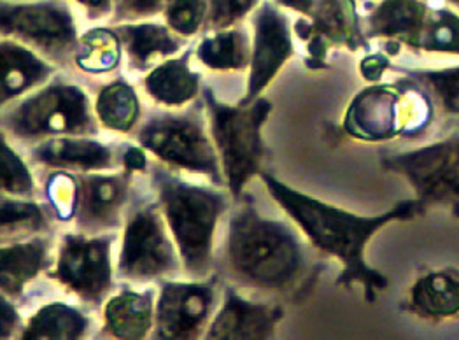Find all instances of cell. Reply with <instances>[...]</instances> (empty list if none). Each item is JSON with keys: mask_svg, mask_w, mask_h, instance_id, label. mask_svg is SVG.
Wrapping results in <instances>:
<instances>
[{"mask_svg": "<svg viewBox=\"0 0 459 340\" xmlns=\"http://www.w3.org/2000/svg\"><path fill=\"white\" fill-rule=\"evenodd\" d=\"M260 178L270 196L306 233L310 244L321 255L333 257L342 264L344 268L337 277V284L351 288L359 283L367 302H376L377 292L385 290L389 283L384 274L365 262V248L381 228L394 222H411L424 214L426 207L421 202L418 198L402 200L379 216H358L288 187L267 170Z\"/></svg>", "mask_w": 459, "mask_h": 340, "instance_id": "obj_1", "label": "cell"}, {"mask_svg": "<svg viewBox=\"0 0 459 340\" xmlns=\"http://www.w3.org/2000/svg\"><path fill=\"white\" fill-rule=\"evenodd\" d=\"M229 277L249 290L286 293L306 277V251L293 228L264 218L251 198L231 213L227 240Z\"/></svg>", "mask_w": 459, "mask_h": 340, "instance_id": "obj_2", "label": "cell"}, {"mask_svg": "<svg viewBox=\"0 0 459 340\" xmlns=\"http://www.w3.org/2000/svg\"><path fill=\"white\" fill-rule=\"evenodd\" d=\"M154 202L176 242L181 266L192 279L209 277L214 262L216 228L229 211V196L218 187H202L160 165L152 172Z\"/></svg>", "mask_w": 459, "mask_h": 340, "instance_id": "obj_3", "label": "cell"}, {"mask_svg": "<svg viewBox=\"0 0 459 340\" xmlns=\"http://www.w3.org/2000/svg\"><path fill=\"white\" fill-rule=\"evenodd\" d=\"M202 99L225 185L238 202L244 196L246 185L265 170L267 148L262 130L273 106L264 95L251 104L230 106L221 102L209 86L202 88Z\"/></svg>", "mask_w": 459, "mask_h": 340, "instance_id": "obj_4", "label": "cell"}, {"mask_svg": "<svg viewBox=\"0 0 459 340\" xmlns=\"http://www.w3.org/2000/svg\"><path fill=\"white\" fill-rule=\"evenodd\" d=\"M0 128L22 143L36 144L53 137L97 135L99 121L88 92L55 76L2 114Z\"/></svg>", "mask_w": 459, "mask_h": 340, "instance_id": "obj_5", "label": "cell"}, {"mask_svg": "<svg viewBox=\"0 0 459 340\" xmlns=\"http://www.w3.org/2000/svg\"><path fill=\"white\" fill-rule=\"evenodd\" d=\"M135 141L160 165L207 178L214 187H225L220 156L212 143L207 116L200 108L188 111L165 109L135 128Z\"/></svg>", "mask_w": 459, "mask_h": 340, "instance_id": "obj_6", "label": "cell"}, {"mask_svg": "<svg viewBox=\"0 0 459 340\" xmlns=\"http://www.w3.org/2000/svg\"><path fill=\"white\" fill-rule=\"evenodd\" d=\"M116 277L130 284L165 281L183 266L176 242L154 200L134 204L125 218Z\"/></svg>", "mask_w": 459, "mask_h": 340, "instance_id": "obj_7", "label": "cell"}, {"mask_svg": "<svg viewBox=\"0 0 459 340\" xmlns=\"http://www.w3.org/2000/svg\"><path fill=\"white\" fill-rule=\"evenodd\" d=\"M115 233L71 231L62 235L48 279L88 305H102L115 290Z\"/></svg>", "mask_w": 459, "mask_h": 340, "instance_id": "obj_8", "label": "cell"}, {"mask_svg": "<svg viewBox=\"0 0 459 340\" xmlns=\"http://www.w3.org/2000/svg\"><path fill=\"white\" fill-rule=\"evenodd\" d=\"M279 7L299 14L293 34L304 42L306 67L310 71L326 69V57L332 48L349 51H370L363 32L361 14L356 0H273Z\"/></svg>", "mask_w": 459, "mask_h": 340, "instance_id": "obj_9", "label": "cell"}, {"mask_svg": "<svg viewBox=\"0 0 459 340\" xmlns=\"http://www.w3.org/2000/svg\"><path fill=\"white\" fill-rule=\"evenodd\" d=\"M0 36L23 42L55 62H73L76 22L56 0H0Z\"/></svg>", "mask_w": 459, "mask_h": 340, "instance_id": "obj_10", "label": "cell"}, {"mask_svg": "<svg viewBox=\"0 0 459 340\" xmlns=\"http://www.w3.org/2000/svg\"><path fill=\"white\" fill-rule=\"evenodd\" d=\"M381 165L403 176L424 207L459 200V134L414 152L384 156Z\"/></svg>", "mask_w": 459, "mask_h": 340, "instance_id": "obj_11", "label": "cell"}, {"mask_svg": "<svg viewBox=\"0 0 459 340\" xmlns=\"http://www.w3.org/2000/svg\"><path fill=\"white\" fill-rule=\"evenodd\" d=\"M216 281L165 279L154 305L153 339L190 340L205 334L216 307Z\"/></svg>", "mask_w": 459, "mask_h": 340, "instance_id": "obj_12", "label": "cell"}, {"mask_svg": "<svg viewBox=\"0 0 459 340\" xmlns=\"http://www.w3.org/2000/svg\"><path fill=\"white\" fill-rule=\"evenodd\" d=\"M293 23L273 2L262 0L253 11V42L246 95L238 104H251L295 55Z\"/></svg>", "mask_w": 459, "mask_h": 340, "instance_id": "obj_13", "label": "cell"}, {"mask_svg": "<svg viewBox=\"0 0 459 340\" xmlns=\"http://www.w3.org/2000/svg\"><path fill=\"white\" fill-rule=\"evenodd\" d=\"M77 176L74 223L82 233H115L123 227L134 205V176L119 170L86 172Z\"/></svg>", "mask_w": 459, "mask_h": 340, "instance_id": "obj_14", "label": "cell"}, {"mask_svg": "<svg viewBox=\"0 0 459 340\" xmlns=\"http://www.w3.org/2000/svg\"><path fill=\"white\" fill-rule=\"evenodd\" d=\"M405 125L407 99L400 81L368 84L352 99L342 123L347 135L367 143L403 137Z\"/></svg>", "mask_w": 459, "mask_h": 340, "instance_id": "obj_15", "label": "cell"}, {"mask_svg": "<svg viewBox=\"0 0 459 340\" xmlns=\"http://www.w3.org/2000/svg\"><path fill=\"white\" fill-rule=\"evenodd\" d=\"M58 65L36 49L0 36V116L56 76Z\"/></svg>", "mask_w": 459, "mask_h": 340, "instance_id": "obj_16", "label": "cell"}, {"mask_svg": "<svg viewBox=\"0 0 459 340\" xmlns=\"http://www.w3.org/2000/svg\"><path fill=\"white\" fill-rule=\"evenodd\" d=\"M282 318L281 305L253 302L227 288L223 303L204 336L205 339H272Z\"/></svg>", "mask_w": 459, "mask_h": 340, "instance_id": "obj_17", "label": "cell"}, {"mask_svg": "<svg viewBox=\"0 0 459 340\" xmlns=\"http://www.w3.org/2000/svg\"><path fill=\"white\" fill-rule=\"evenodd\" d=\"M119 154L97 135H65L32 144L30 160L49 170L73 174L115 170Z\"/></svg>", "mask_w": 459, "mask_h": 340, "instance_id": "obj_18", "label": "cell"}, {"mask_svg": "<svg viewBox=\"0 0 459 340\" xmlns=\"http://www.w3.org/2000/svg\"><path fill=\"white\" fill-rule=\"evenodd\" d=\"M361 16L363 32L370 39L394 40L409 49H420V39L429 14V0H372Z\"/></svg>", "mask_w": 459, "mask_h": 340, "instance_id": "obj_19", "label": "cell"}, {"mask_svg": "<svg viewBox=\"0 0 459 340\" xmlns=\"http://www.w3.org/2000/svg\"><path fill=\"white\" fill-rule=\"evenodd\" d=\"M53 262V244L49 233L0 244V295L22 297L27 288L46 274Z\"/></svg>", "mask_w": 459, "mask_h": 340, "instance_id": "obj_20", "label": "cell"}, {"mask_svg": "<svg viewBox=\"0 0 459 340\" xmlns=\"http://www.w3.org/2000/svg\"><path fill=\"white\" fill-rule=\"evenodd\" d=\"M123 58H126L132 71L148 73L158 64L185 51V39L174 34L167 25L152 22H126L115 27Z\"/></svg>", "mask_w": 459, "mask_h": 340, "instance_id": "obj_21", "label": "cell"}, {"mask_svg": "<svg viewBox=\"0 0 459 340\" xmlns=\"http://www.w3.org/2000/svg\"><path fill=\"white\" fill-rule=\"evenodd\" d=\"M193 49L167 58L144 74V92L165 109H185L202 95V77L192 69Z\"/></svg>", "mask_w": 459, "mask_h": 340, "instance_id": "obj_22", "label": "cell"}, {"mask_svg": "<svg viewBox=\"0 0 459 340\" xmlns=\"http://www.w3.org/2000/svg\"><path fill=\"white\" fill-rule=\"evenodd\" d=\"M153 290L123 288L111 293L102 303L104 334L113 339L141 340L153 334Z\"/></svg>", "mask_w": 459, "mask_h": 340, "instance_id": "obj_23", "label": "cell"}, {"mask_svg": "<svg viewBox=\"0 0 459 340\" xmlns=\"http://www.w3.org/2000/svg\"><path fill=\"white\" fill-rule=\"evenodd\" d=\"M405 310L431 323L459 316V270L442 268L420 277L409 290Z\"/></svg>", "mask_w": 459, "mask_h": 340, "instance_id": "obj_24", "label": "cell"}, {"mask_svg": "<svg viewBox=\"0 0 459 340\" xmlns=\"http://www.w3.org/2000/svg\"><path fill=\"white\" fill-rule=\"evenodd\" d=\"M93 113L99 126L115 134H132L141 123L143 106L132 83L123 77L100 86L93 100Z\"/></svg>", "mask_w": 459, "mask_h": 340, "instance_id": "obj_25", "label": "cell"}, {"mask_svg": "<svg viewBox=\"0 0 459 340\" xmlns=\"http://www.w3.org/2000/svg\"><path fill=\"white\" fill-rule=\"evenodd\" d=\"M90 330L88 314L71 303L49 302L40 305L27 319L20 332L23 340L82 339Z\"/></svg>", "mask_w": 459, "mask_h": 340, "instance_id": "obj_26", "label": "cell"}, {"mask_svg": "<svg viewBox=\"0 0 459 340\" xmlns=\"http://www.w3.org/2000/svg\"><path fill=\"white\" fill-rule=\"evenodd\" d=\"M196 60L216 73L244 71L251 62V39L238 27L211 31L193 48Z\"/></svg>", "mask_w": 459, "mask_h": 340, "instance_id": "obj_27", "label": "cell"}, {"mask_svg": "<svg viewBox=\"0 0 459 340\" xmlns=\"http://www.w3.org/2000/svg\"><path fill=\"white\" fill-rule=\"evenodd\" d=\"M51 213L36 196L0 193V244L46 235L51 230Z\"/></svg>", "mask_w": 459, "mask_h": 340, "instance_id": "obj_28", "label": "cell"}, {"mask_svg": "<svg viewBox=\"0 0 459 340\" xmlns=\"http://www.w3.org/2000/svg\"><path fill=\"white\" fill-rule=\"evenodd\" d=\"M123 62V48L116 29L95 27L77 38L73 64L84 74H111Z\"/></svg>", "mask_w": 459, "mask_h": 340, "instance_id": "obj_29", "label": "cell"}, {"mask_svg": "<svg viewBox=\"0 0 459 340\" xmlns=\"http://www.w3.org/2000/svg\"><path fill=\"white\" fill-rule=\"evenodd\" d=\"M389 71L400 73L420 84L447 116H459V67L407 69L391 64Z\"/></svg>", "mask_w": 459, "mask_h": 340, "instance_id": "obj_30", "label": "cell"}, {"mask_svg": "<svg viewBox=\"0 0 459 340\" xmlns=\"http://www.w3.org/2000/svg\"><path fill=\"white\" fill-rule=\"evenodd\" d=\"M38 183L30 163L13 148L0 128V193L14 196H36Z\"/></svg>", "mask_w": 459, "mask_h": 340, "instance_id": "obj_31", "label": "cell"}, {"mask_svg": "<svg viewBox=\"0 0 459 340\" xmlns=\"http://www.w3.org/2000/svg\"><path fill=\"white\" fill-rule=\"evenodd\" d=\"M418 51L459 57V14L451 9L431 5L422 29Z\"/></svg>", "mask_w": 459, "mask_h": 340, "instance_id": "obj_32", "label": "cell"}, {"mask_svg": "<svg viewBox=\"0 0 459 340\" xmlns=\"http://www.w3.org/2000/svg\"><path fill=\"white\" fill-rule=\"evenodd\" d=\"M46 205L51 216L62 223L74 222L77 207V176L65 170H51L46 179Z\"/></svg>", "mask_w": 459, "mask_h": 340, "instance_id": "obj_33", "label": "cell"}, {"mask_svg": "<svg viewBox=\"0 0 459 340\" xmlns=\"http://www.w3.org/2000/svg\"><path fill=\"white\" fill-rule=\"evenodd\" d=\"M163 14L165 25L186 40L205 27L207 0H172Z\"/></svg>", "mask_w": 459, "mask_h": 340, "instance_id": "obj_34", "label": "cell"}, {"mask_svg": "<svg viewBox=\"0 0 459 340\" xmlns=\"http://www.w3.org/2000/svg\"><path fill=\"white\" fill-rule=\"evenodd\" d=\"M262 0H207L205 31H223L237 27L251 14Z\"/></svg>", "mask_w": 459, "mask_h": 340, "instance_id": "obj_35", "label": "cell"}, {"mask_svg": "<svg viewBox=\"0 0 459 340\" xmlns=\"http://www.w3.org/2000/svg\"><path fill=\"white\" fill-rule=\"evenodd\" d=\"M170 2L172 0H113L115 22L126 23L153 18L160 13H165Z\"/></svg>", "mask_w": 459, "mask_h": 340, "instance_id": "obj_36", "label": "cell"}, {"mask_svg": "<svg viewBox=\"0 0 459 340\" xmlns=\"http://www.w3.org/2000/svg\"><path fill=\"white\" fill-rule=\"evenodd\" d=\"M117 165L123 172L137 178L150 172V153L146 152L141 144H130L119 153Z\"/></svg>", "mask_w": 459, "mask_h": 340, "instance_id": "obj_37", "label": "cell"}, {"mask_svg": "<svg viewBox=\"0 0 459 340\" xmlns=\"http://www.w3.org/2000/svg\"><path fill=\"white\" fill-rule=\"evenodd\" d=\"M391 58L381 51V53H368L359 62V74L368 83H381L385 71L391 67Z\"/></svg>", "mask_w": 459, "mask_h": 340, "instance_id": "obj_38", "label": "cell"}, {"mask_svg": "<svg viewBox=\"0 0 459 340\" xmlns=\"http://www.w3.org/2000/svg\"><path fill=\"white\" fill-rule=\"evenodd\" d=\"M22 327V314L13 299L0 295V339H11Z\"/></svg>", "mask_w": 459, "mask_h": 340, "instance_id": "obj_39", "label": "cell"}, {"mask_svg": "<svg viewBox=\"0 0 459 340\" xmlns=\"http://www.w3.org/2000/svg\"><path fill=\"white\" fill-rule=\"evenodd\" d=\"M76 2L91 16H97V18L113 11V0H76Z\"/></svg>", "mask_w": 459, "mask_h": 340, "instance_id": "obj_40", "label": "cell"}, {"mask_svg": "<svg viewBox=\"0 0 459 340\" xmlns=\"http://www.w3.org/2000/svg\"><path fill=\"white\" fill-rule=\"evenodd\" d=\"M453 214H455L456 218H459V200L458 202H455V204H453Z\"/></svg>", "mask_w": 459, "mask_h": 340, "instance_id": "obj_41", "label": "cell"}, {"mask_svg": "<svg viewBox=\"0 0 459 340\" xmlns=\"http://www.w3.org/2000/svg\"><path fill=\"white\" fill-rule=\"evenodd\" d=\"M446 2H449V4H453V5L459 7V0H446Z\"/></svg>", "mask_w": 459, "mask_h": 340, "instance_id": "obj_42", "label": "cell"}]
</instances>
